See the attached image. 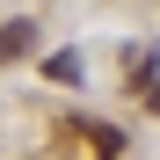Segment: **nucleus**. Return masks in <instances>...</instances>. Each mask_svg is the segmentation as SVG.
Returning a JSON list of instances; mask_svg holds the SVG:
<instances>
[{"label":"nucleus","instance_id":"1","mask_svg":"<svg viewBox=\"0 0 160 160\" xmlns=\"http://www.w3.org/2000/svg\"><path fill=\"white\" fill-rule=\"evenodd\" d=\"M73 138L88 146L95 160H117V153H124V131H117V124H73Z\"/></svg>","mask_w":160,"mask_h":160},{"label":"nucleus","instance_id":"2","mask_svg":"<svg viewBox=\"0 0 160 160\" xmlns=\"http://www.w3.org/2000/svg\"><path fill=\"white\" fill-rule=\"evenodd\" d=\"M29 44H37V22H0V66H15V58H29Z\"/></svg>","mask_w":160,"mask_h":160},{"label":"nucleus","instance_id":"3","mask_svg":"<svg viewBox=\"0 0 160 160\" xmlns=\"http://www.w3.org/2000/svg\"><path fill=\"white\" fill-rule=\"evenodd\" d=\"M146 109H153V117H160V80H153V102H146Z\"/></svg>","mask_w":160,"mask_h":160}]
</instances>
